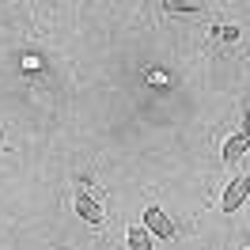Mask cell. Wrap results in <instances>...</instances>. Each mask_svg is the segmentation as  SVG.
<instances>
[{
  "label": "cell",
  "instance_id": "cell-1",
  "mask_svg": "<svg viewBox=\"0 0 250 250\" xmlns=\"http://www.w3.org/2000/svg\"><path fill=\"white\" fill-rule=\"evenodd\" d=\"M144 228L156 235V239H174V224L167 220L163 208H156V205H148V208H144Z\"/></svg>",
  "mask_w": 250,
  "mask_h": 250
},
{
  "label": "cell",
  "instance_id": "cell-2",
  "mask_svg": "<svg viewBox=\"0 0 250 250\" xmlns=\"http://www.w3.org/2000/svg\"><path fill=\"white\" fill-rule=\"evenodd\" d=\"M247 193H250V178H231V186L224 189V197H220V208H224V212H235L239 205L247 201Z\"/></svg>",
  "mask_w": 250,
  "mask_h": 250
},
{
  "label": "cell",
  "instance_id": "cell-3",
  "mask_svg": "<svg viewBox=\"0 0 250 250\" xmlns=\"http://www.w3.org/2000/svg\"><path fill=\"white\" fill-rule=\"evenodd\" d=\"M76 212H80V220H87V224H95V228H99V224H103V205L95 201L91 193H80L76 197Z\"/></svg>",
  "mask_w": 250,
  "mask_h": 250
},
{
  "label": "cell",
  "instance_id": "cell-4",
  "mask_svg": "<svg viewBox=\"0 0 250 250\" xmlns=\"http://www.w3.org/2000/svg\"><path fill=\"white\" fill-rule=\"evenodd\" d=\"M129 250H152V231L148 228H129Z\"/></svg>",
  "mask_w": 250,
  "mask_h": 250
},
{
  "label": "cell",
  "instance_id": "cell-5",
  "mask_svg": "<svg viewBox=\"0 0 250 250\" xmlns=\"http://www.w3.org/2000/svg\"><path fill=\"white\" fill-rule=\"evenodd\" d=\"M243 152H247V133H239V137H231V141L224 144V159H228V163H235Z\"/></svg>",
  "mask_w": 250,
  "mask_h": 250
},
{
  "label": "cell",
  "instance_id": "cell-6",
  "mask_svg": "<svg viewBox=\"0 0 250 250\" xmlns=\"http://www.w3.org/2000/svg\"><path fill=\"white\" fill-rule=\"evenodd\" d=\"M212 38H216V42H224V46H231V42H239V38H243V31H239V27H212Z\"/></svg>",
  "mask_w": 250,
  "mask_h": 250
},
{
  "label": "cell",
  "instance_id": "cell-7",
  "mask_svg": "<svg viewBox=\"0 0 250 250\" xmlns=\"http://www.w3.org/2000/svg\"><path fill=\"white\" fill-rule=\"evenodd\" d=\"M159 8H167V12H197L201 4H182V0H163Z\"/></svg>",
  "mask_w": 250,
  "mask_h": 250
},
{
  "label": "cell",
  "instance_id": "cell-8",
  "mask_svg": "<svg viewBox=\"0 0 250 250\" xmlns=\"http://www.w3.org/2000/svg\"><path fill=\"white\" fill-rule=\"evenodd\" d=\"M247 250H250V247H247Z\"/></svg>",
  "mask_w": 250,
  "mask_h": 250
}]
</instances>
